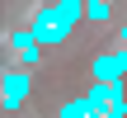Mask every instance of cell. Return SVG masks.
Returning a JSON list of instances; mask_svg holds the SVG:
<instances>
[{
  "label": "cell",
  "instance_id": "obj_3",
  "mask_svg": "<svg viewBox=\"0 0 127 118\" xmlns=\"http://www.w3.org/2000/svg\"><path fill=\"white\" fill-rule=\"evenodd\" d=\"M94 80H99V85L123 80V76H118V66H113V52H99V57H94Z\"/></svg>",
  "mask_w": 127,
  "mask_h": 118
},
{
  "label": "cell",
  "instance_id": "obj_6",
  "mask_svg": "<svg viewBox=\"0 0 127 118\" xmlns=\"http://www.w3.org/2000/svg\"><path fill=\"white\" fill-rule=\"evenodd\" d=\"M113 66H118V76H127V47H113Z\"/></svg>",
  "mask_w": 127,
  "mask_h": 118
},
{
  "label": "cell",
  "instance_id": "obj_2",
  "mask_svg": "<svg viewBox=\"0 0 127 118\" xmlns=\"http://www.w3.org/2000/svg\"><path fill=\"white\" fill-rule=\"evenodd\" d=\"M9 52H14L24 66H38V61H42V43H38L33 33H9Z\"/></svg>",
  "mask_w": 127,
  "mask_h": 118
},
{
  "label": "cell",
  "instance_id": "obj_5",
  "mask_svg": "<svg viewBox=\"0 0 127 118\" xmlns=\"http://www.w3.org/2000/svg\"><path fill=\"white\" fill-rule=\"evenodd\" d=\"M85 14H90L94 24H104V19H108V0H85Z\"/></svg>",
  "mask_w": 127,
  "mask_h": 118
},
{
  "label": "cell",
  "instance_id": "obj_1",
  "mask_svg": "<svg viewBox=\"0 0 127 118\" xmlns=\"http://www.w3.org/2000/svg\"><path fill=\"white\" fill-rule=\"evenodd\" d=\"M24 95H28V71H19V66H14V71H5V95H0V104L14 114V109L24 104Z\"/></svg>",
  "mask_w": 127,
  "mask_h": 118
},
{
  "label": "cell",
  "instance_id": "obj_4",
  "mask_svg": "<svg viewBox=\"0 0 127 118\" xmlns=\"http://www.w3.org/2000/svg\"><path fill=\"white\" fill-rule=\"evenodd\" d=\"M61 118H90V99H71V104H61Z\"/></svg>",
  "mask_w": 127,
  "mask_h": 118
},
{
  "label": "cell",
  "instance_id": "obj_7",
  "mask_svg": "<svg viewBox=\"0 0 127 118\" xmlns=\"http://www.w3.org/2000/svg\"><path fill=\"white\" fill-rule=\"evenodd\" d=\"M123 47H127V24H123Z\"/></svg>",
  "mask_w": 127,
  "mask_h": 118
}]
</instances>
